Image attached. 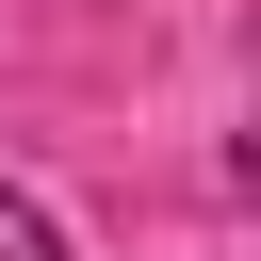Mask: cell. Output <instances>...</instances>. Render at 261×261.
<instances>
[{"label": "cell", "instance_id": "cell-1", "mask_svg": "<svg viewBox=\"0 0 261 261\" xmlns=\"http://www.w3.org/2000/svg\"><path fill=\"white\" fill-rule=\"evenodd\" d=\"M0 261H65V228H49V212H33L16 179H0Z\"/></svg>", "mask_w": 261, "mask_h": 261}]
</instances>
